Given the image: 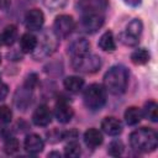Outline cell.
Masks as SVG:
<instances>
[{
  "label": "cell",
  "instance_id": "cell-24",
  "mask_svg": "<svg viewBox=\"0 0 158 158\" xmlns=\"http://www.w3.org/2000/svg\"><path fill=\"white\" fill-rule=\"evenodd\" d=\"M142 30H143L142 21L139 19H133L127 23L125 32L131 35V36H133V37H136V38H138L141 36V33H142Z\"/></svg>",
  "mask_w": 158,
  "mask_h": 158
},
{
  "label": "cell",
  "instance_id": "cell-11",
  "mask_svg": "<svg viewBox=\"0 0 158 158\" xmlns=\"http://www.w3.org/2000/svg\"><path fill=\"white\" fill-rule=\"evenodd\" d=\"M23 147L25 151L30 154H38L43 151L44 148V142L42 139V137L37 133H30L25 137L23 141Z\"/></svg>",
  "mask_w": 158,
  "mask_h": 158
},
{
  "label": "cell",
  "instance_id": "cell-26",
  "mask_svg": "<svg viewBox=\"0 0 158 158\" xmlns=\"http://www.w3.org/2000/svg\"><path fill=\"white\" fill-rule=\"evenodd\" d=\"M20 148V144H19V141L17 138L15 137H7L5 139V143H4V151L6 154H14L19 151Z\"/></svg>",
  "mask_w": 158,
  "mask_h": 158
},
{
  "label": "cell",
  "instance_id": "cell-22",
  "mask_svg": "<svg viewBox=\"0 0 158 158\" xmlns=\"http://www.w3.org/2000/svg\"><path fill=\"white\" fill-rule=\"evenodd\" d=\"M0 38H1V42L4 44H6V46L14 44L16 38H17V27L15 25H7L4 28Z\"/></svg>",
  "mask_w": 158,
  "mask_h": 158
},
{
  "label": "cell",
  "instance_id": "cell-27",
  "mask_svg": "<svg viewBox=\"0 0 158 158\" xmlns=\"http://www.w3.org/2000/svg\"><path fill=\"white\" fill-rule=\"evenodd\" d=\"M123 149H125L123 143H122L120 139H115V141H112V142L109 144V147H107V153H109L110 156H112V157H118V156H121V154L123 153Z\"/></svg>",
  "mask_w": 158,
  "mask_h": 158
},
{
  "label": "cell",
  "instance_id": "cell-17",
  "mask_svg": "<svg viewBox=\"0 0 158 158\" xmlns=\"http://www.w3.org/2000/svg\"><path fill=\"white\" fill-rule=\"evenodd\" d=\"M37 37L30 32H26L20 38V48L23 53H33L37 47Z\"/></svg>",
  "mask_w": 158,
  "mask_h": 158
},
{
  "label": "cell",
  "instance_id": "cell-31",
  "mask_svg": "<svg viewBox=\"0 0 158 158\" xmlns=\"http://www.w3.org/2000/svg\"><path fill=\"white\" fill-rule=\"evenodd\" d=\"M36 84H37V75H36L35 73H31V74L26 78V80H25V84H23V85L28 86L30 89H33V88L36 86Z\"/></svg>",
  "mask_w": 158,
  "mask_h": 158
},
{
  "label": "cell",
  "instance_id": "cell-23",
  "mask_svg": "<svg viewBox=\"0 0 158 158\" xmlns=\"http://www.w3.org/2000/svg\"><path fill=\"white\" fill-rule=\"evenodd\" d=\"M149 52L144 48H138L136 51L132 52L131 54V60L133 64H137V65H142V64H146L148 60H149Z\"/></svg>",
  "mask_w": 158,
  "mask_h": 158
},
{
  "label": "cell",
  "instance_id": "cell-1",
  "mask_svg": "<svg viewBox=\"0 0 158 158\" xmlns=\"http://www.w3.org/2000/svg\"><path fill=\"white\" fill-rule=\"evenodd\" d=\"M128 77L130 74L126 67L114 65L104 75V88L114 95H120L125 93L128 85Z\"/></svg>",
  "mask_w": 158,
  "mask_h": 158
},
{
  "label": "cell",
  "instance_id": "cell-29",
  "mask_svg": "<svg viewBox=\"0 0 158 158\" xmlns=\"http://www.w3.org/2000/svg\"><path fill=\"white\" fill-rule=\"evenodd\" d=\"M11 118H12V111H11V109L9 106H5V105L4 106H0V121L7 123V122L11 121Z\"/></svg>",
  "mask_w": 158,
  "mask_h": 158
},
{
  "label": "cell",
  "instance_id": "cell-32",
  "mask_svg": "<svg viewBox=\"0 0 158 158\" xmlns=\"http://www.w3.org/2000/svg\"><path fill=\"white\" fill-rule=\"evenodd\" d=\"M7 93H9L7 85L0 80V100H4L6 98V95H7Z\"/></svg>",
  "mask_w": 158,
  "mask_h": 158
},
{
  "label": "cell",
  "instance_id": "cell-4",
  "mask_svg": "<svg viewBox=\"0 0 158 158\" xmlns=\"http://www.w3.org/2000/svg\"><path fill=\"white\" fill-rule=\"evenodd\" d=\"M72 67L80 73H95L101 67V59L96 54H85L80 57H73Z\"/></svg>",
  "mask_w": 158,
  "mask_h": 158
},
{
  "label": "cell",
  "instance_id": "cell-7",
  "mask_svg": "<svg viewBox=\"0 0 158 158\" xmlns=\"http://www.w3.org/2000/svg\"><path fill=\"white\" fill-rule=\"evenodd\" d=\"M104 25L102 14H83L80 19V28L84 32L94 33Z\"/></svg>",
  "mask_w": 158,
  "mask_h": 158
},
{
  "label": "cell",
  "instance_id": "cell-15",
  "mask_svg": "<svg viewBox=\"0 0 158 158\" xmlns=\"http://www.w3.org/2000/svg\"><path fill=\"white\" fill-rule=\"evenodd\" d=\"M69 53L72 54V57H80V56H85L89 53L90 51V43L88 40L85 38H77L74 40L69 47H68Z\"/></svg>",
  "mask_w": 158,
  "mask_h": 158
},
{
  "label": "cell",
  "instance_id": "cell-8",
  "mask_svg": "<svg viewBox=\"0 0 158 158\" xmlns=\"http://www.w3.org/2000/svg\"><path fill=\"white\" fill-rule=\"evenodd\" d=\"M78 7L83 14H102L107 7L106 0H79Z\"/></svg>",
  "mask_w": 158,
  "mask_h": 158
},
{
  "label": "cell",
  "instance_id": "cell-37",
  "mask_svg": "<svg viewBox=\"0 0 158 158\" xmlns=\"http://www.w3.org/2000/svg\"><path fill=\"white\" fill-rule=\"evenodd\" d=\"M0 43H1V38H0Z\"/></svg>",
  "mask_w": 158,
  "mask_h": 158
},
{
  "label": "cell",
  "instance_id": "cell-28",
  "mask_svg": "<svg viewBox=\"0 0 158 158\" xmlns=\"http://www.w3.org/2000/svg\"><path fill=\"white\" fill-rule=\"evenodd\" d=\"M118 40H120V42H122L125 46H130V47L136 46V44L138 43V38H136V37H133V36L126 33L125 31L118 35Z\"/></svg>",
  "mask_w": 158,
  "mask_h": 158
},
{
  "label": "cell",
  "instance_id": "cell-10",
  "mask_svg": "<svg viewBox=\"0 0 158 158\" xmlns=\"http://www.w3.org/2000/svg\"><path fill=\"white\" fill-rule=\"evenodd\" d=\"M32 90L33 89H30L26 85L19 88L16 90L15 96H14V102H15V106L19 110H26L31 105V101H32Z\"/></svg>",
  "mask_w": 158,
  "mask_h": 158
},
{
  "label": "cell",
  "instance_id": "cell-19",
  "mask_svg": "<svg viewBox=\"0 0 158 158\" xmlns=\"http://www.w3.org/2000/svg\"><path fill=\"white\" fill-rule=\"evenodd\" d=\"M63 85L69 93H79L84 86V79L77 75H70L64 79Z\"/></svg>",
  "mask_w": 158,
  "mask_h": 158
},
{
  "label": "cell",
  "instance_id": "cell-3",
  "mask_svg": "<svg viewBox=\"0 0 158 158\" xmlns=\"http://www.w3.org/2000/svg\"><path fill=\"white\" fill-rule=\"evenodd\" d=\"M84 104L90 110H100L106 102V89L104 85L94 83L90 84L83 94Z\"/></svg>",
  "mask_w": 158,
  "mask_h": 158
},
{
  "label": "cell",
  "instance_id": "cell-18",
  "mask_svg": "<svg viewBox=\"0 0 158 158\" xmlns=\"http://www.w3.org/2000/svg\"><path fill=\"white\" fill-rule=\"evenodd\" d=\"M98 46L102 49V51H106V52H112L116 49V42H115V38H114V35L111 31H106L104 32L100 38H99V42H98Z\"/></svg>",
  "mask_w": 158,
  "mask_h": 158
},
{
  "label": "cell",
  "instance_id": "cell-20",
  "mask_svg": "<svg viewBox=\"0 0 158 158\" xmlns=\"http://www.w3.org/2000/svg\"><path fill=\"white\" fill-rule=\"evenodd\" d=\"M142 116H144L152 122L158 121V105L154 100H149L144 104L143 110H142Z\"/></svg>",
  "mask_w": 158,
  "mask_h": 158
},
{
  "label": "cell",
  "instance_id": "cell-36",
  "mask_svg": "<svg viewBox=\"0 0 158 158\" xmlns=\"http://www.w3.org/2000/svg\"><path fill=\"white\" fill-rule=\"evenodd\" d=\"M0 63H1V56H0Z\"/></svg>",
  "mask_w": 158,
  "mask_h": 158
},
{
  "label": "cell",
  "instance_id": "cell-34",
  "mask_svg": "<svg viewBox=\"0 0 158 158\" xmlns=\"http://www.w3.org/2000/svg\"><path fill=\"white\" fill-rule=\"evenodd\" d=\"M127 5H130V6H138V5H141V2H142V0H123Z\"/></svg>",
  "mask_w": 158,
  "mask_h": 158
},
{
  "label": "cell",
  "instance_id": "cell-14",
  "mask_svg": "<svg viewBox=\"0 0 158 158\" xmlns=\"http://www.w3.org/2000/svg\"><path fill=\"white\" fill-rule=\"evenodd\" d=\"M101 130L109 136H117L122 132V123L114 116H107L101 121Z\"/></svg>",
  "mask_w": 158,
  "mask_h": 158
},
{
  "label": "cell",
  "instance_id": "cell-2",
  "mask_svg": "<svg viewBox=\"0 0 158 158\" xmlns=\"http://www.w3.org/2000/svg\"><path fill=\"white\" fill-rule=\"evenodd\" d=\"M130 144L137 152H142V153L152 152L157 148L158 135L154 130L148 127L137 128L130 135Z\"/></svg>",
  "mask_w": 158,
  "mask_h": 158
},
{
  "label": "cell",
  "instance_id": "cell-30",
  "mask_svg": "<svg viewBox=\"0 0 158 158\" xmlns=\"http://www.w3.org/2000/svg\"><path fill=\"white\" fill-rule=\"evenodd\" d=\"M67 0H44V4L46 6H48L49 9H53V10H57V9H60L64 6Z\"/></svg>",
  "mask_w": 158,
  "mask_h": 158
},
{
  "label": "cell",
  "instance_id": "cell-25",
  "mask_svg": "<svg viewBox=\"0 0 158 158\" xmlns=\"http://www.w3.org/2000/svg\"><path fill=\"white\" fill-rule=\"evenodd\" d=\"M80 153H81L80 144H79L75 139L70 141V142L67 143L65 147H64V156H65V157H69V158H77V157L80 156Z\"/></svg>",
  "mask_w": 158,
  "mask_h": 158
},
{
  "label": "cell",
  "instance_id": "cell-21",
  "mask_svg": "<svg viewBox=\"0 0 158 158\" xmlns=\"http://www.w3.org/2000/svg\"><path fill=\"white\" fill-rule=\"evenodd\" d=\"M123 117H125V121H126L127 125L135 126V125H137L141 121V118H142V111L138 107H136V106H130V107L126 109Z\"/></svg>",
  "mask_w": 158,
  "mask_h": 158
},
{
  "label": "cell",
  "instance_id": "cell-9",
  "mask_svg": "<svg viewBox=\"0 0 158 158\" xmlns=\"http://www.w3.org/2000/svg\"><path fill=\"white\" fill-rule=\"evenodd\" d=\"M44 23V15L40 9H31L25 15V25L31 31H38Z\"/></svg>",
  "mask_w": 158,
  "mask_h": 158
},
{
  "label": "cell",
  "instance_id": "cell-13",
  "mask_svg": "<svg viewBox=\"0 0 158 158\" xmlns=\"http://www.w3.org/2000/svg\"><path fill=\"white\" fill-rule=\"evenodd\" d=\"M52 121V112L47 105H40L32 114V122L36 126H48Z\"/></svg>",
  "mask_w": 158,
  "mask_h": 158
},
{
  "label": "cell",
  "instance_id": "cell-35",
  "mask_svg": "<svg viewBox=\"0 0 158 158\" xmlns=\"http://www.w3.org/2000/svg\"><path fill=\"white\" fill-rule=\"evenodd\" d=\"M48 157H60V153L59 152H51V153H48Z\"/></svg>",
  "mask_w": 158,
  "mask_h": 158
},
{
  "label": "cell",
  "instance_id": "cell-5",
  "mask_svg": "<svg viewBox=\"0 0 158 158\" xmlns=\"http://www.w3.org/2000/svg\"><path fill=\"white\" fill-rule=\"evenodd\" d=\"M57 36L54 35V32H47L43 35L41 42H37V47L33 51L35 57H48L51 56L56 48H57Z\"/></svg>",
  "mask_w": 158,
  "mask_h": 158
},
{
  "label": "cell",
  "instance_id": "cell-16",
  "mask_svg": "<svg viewBox=\"0 0 158 158\" xmlns=\"http://www.w3.org/2000/svg\"><path fill=\"white\" fill-rule=\"evenodd\" d=\"M84 142L89 148H96L102 143V133L98 128H89L84 132Z\"/></svg>",
  "mask_w": 158,
  "mask_h": 158
},
{
  "label": "cell",
  "instance_id": "cell-33",
  "mask_svg": "<svg viewBox=\"0 0 158 158\" xmlns=\"http://www.w3.org/2000/svg\"><path fill=\"white\" fill-rule=\"evenodd\" d=\"M10 4H11V0H0V9L5 10L10 6Z\"/></svg>",
  "mask_w": 158,
  "mask_h": 158
},
{
  "label": "cell",
  "instance_id": "cell-12",
  "mask_svg": "<svg viewBox=\"0 0 158 158\" xmlns=\"http://www.w3.org/2000/svg\"><path fill=\"white\" fill-rule=\"evenodd\" d=\"M73 115H74V111L65 100L58 101V104L54 107V117L57 118L58 122L68 123L73 118Z\"/></svg>",
  "mask_w": 158,
  "mask_h": 158
},
{
  "label": "cell",
  "instance_id": "cell-6",
  "mask_svg": "<svg viewBox=\"0 0 158 158\" xmlns=\"http://www.w3.org/2000/svg\"><path fill=\"white\" fill-rule=\"evenodd\" d=\"M75 28V21L69 15H59L53 22V32L57 37H68Z\"/></svg>",
  "mask_w": 158,
  "mask_h": 158
}]
</instances>
